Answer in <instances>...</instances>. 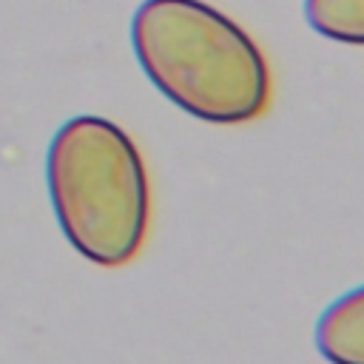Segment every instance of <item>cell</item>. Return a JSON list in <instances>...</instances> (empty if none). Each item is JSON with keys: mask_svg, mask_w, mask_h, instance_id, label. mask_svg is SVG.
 <instances>
[{"mask_svg": "<svg viewBox=\"0 0 364 364\" xmlns=\"http://www.w3.org/2000/svg\"><path fill=\"white\" fill-rule=\"evenodd\" d=\"M131 46L154 88L193 119L245 125L270 105L264 51L205 0H142L131 17Z\"/></svg>", "mask_w": 364, "mask_h": 364, "instance_id": "6da1fadb", "label": "cell"}, {"mask_svg": "<svg viewBox=\"0 0 364 364\" xmlns=\"http://www.w3.org/2000/svg\"><path fill=\"white\" fill-rule=\"evenodd\" d=\"M46 182L68 245L100 267L136 259L151 225V185L136 142L111 119H65L46 154Z\"/></svg>", "mask_w": 364, "mask_h": 364, "instance_id": "7a4b0ae2", "label": "cell"}, {"mask_svg": "<svg viewBox=\"0 0 364 364\" xmlns=\"http://www.w3.org/2000/svg\"><path fill=\"white\" fill-rule=\"evenodd\" d=\"M313 336L327 364H364V284L336 296L321 310Z\"/></svg>", "mask_w": 364, "mask_h": 364, "instance_id": "3957f363", "label": "cell"}, {"mask_svg": "<svg viewBox=\"0 0 364 364\" xmlns=\"http://www.w3.org/2000/svg\"><path fill=\"white\" fill-rule=\"evenodd\" d=\"M310 28L341 46H364V0H304Z\"/></svg>", "mask_w": 364, "mask_h": 364, "instance_id": "277c9868", "label": "cell"}]
</instances>
